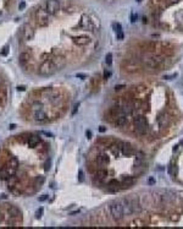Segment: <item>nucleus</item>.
<instances>
[{"mask_svg":"<svg viewBox=\"0 0 183 229\" xmlns=\"http://www.w3.org/2000/svg\"><path fill=\"white\" fill-rule=\"evenodd\" d=\"M114 120H115V125L116 126H125L127 124V115L126 114L119 115V116L114 118Z\"/></svg>","mask_w":183,"mask_h":229,"instance_id":"nucleus-17","label":"nucleus"},{"mask_svg":"<svg viewBox=\"0 0 183 229\" xmlns=\"http://www.w3.org/2000/svg\"><path fill=\"white\" fill-rule=\"evenodd\" d=\"M108 190L111 191V192H116L119 190H121V183L117 181L116 179H112L108 183Z\"/></svg>","mask_w":183,"mask_h":229,"instance_id":"nucleus-15","label":"nucleus"},{"mask_svg":"<svg viewBox=\"0 0 183 229\" xmlns=\"http://www.w3.org/2000/svg\"><path fill=\"white\" fill-rule=\"evenodd\" d=\"M105 130H106V129H105V126H100V127H99V131H100V132H104Z\"/></svg>","mask_w":183,"mask_h":229,"instance_id":"nucleus-41","label":"nucleus"},{"mask_svg":"<svg viewBox=\"0 0 183 229\" xmlns=\"http://www.w3.org/2000/svg\"><path fill=\"white\" fill-rule=\"evenodd\" d=\"M121 108H122V110H123V113H125L126 115H131V114L134 112V106H133L131 102H126Z\"/></svg>","mask_w":183,"mask_h":229,"instance_id":"nucleus-19","label":"nucleus"},{"mask_svg":"<svg viewBox=\"0 0 183 229\" xmlns=\"http://www.w3.org/2000/svg\"><path fill=\"white\" fill-rule=\"evenodd\" d=\"M57 71V69L55 67L54 63L51 61V59H44L43 63L40 64L39 66V73L40 75H44V76H48V75H53Z\"/></svg>","mask_w":183,"mask_h":229,"instance_id":"nucleus-1","label":"nucleus"},{"mask_svg":"<svg viewBox=\"0 0 183 229\" xmlns=\"http://www.w3.org/2000/svg\"><path fill=\"white\" fill-rule=\"evenodd\" d=\"M19 59H20V63H21L22 65H26V64L29 63V60H31V54H29L28 52H22V53L20 54Z\"/></svg>","mask_w":183,"mask_h":229,"instance_id":"nucleus-21","label":"nucleus"},{"mask_svg":"<svg viewBox=\"0 0 183 229\" xmlns=\"http://www.w3.org/2000/svg\"><path fill=\"white\" fill-rule=\"evenodd\" d=\"M95 162H97L98 166H105V164L109 163V157H108L105 153H100V155L97 156Z\"/></svg>","mask_w":183,"mask_h":229,"instance_id":"nucleus-16","label":"nucleus"},{"mask_svg":"<svg viewBox=\"0 0 183 229\" xmlns=\"http://www.w3.org/2000/svg\"><path fill=\"white\" fill-rule=\"evenodd\" d=\"M72 41H73V43H74L76 45L84 47V45H87V44H89V43H90V37H88V36H85V34H82V36L73 37V38H72Z\"/></svg>","mask_w":183,"mask_h":229,"instance_id":"nucleus-8","label":"nucleus"},{"mask_svg":"<svg viewBox=\"0 0 183 229\" xmlns=\"http://www.w3.org/2000/svg\"><path fill=\"white\" fill-rule=\"evenodd\" d=\"M34 20L37 22L38 26L40 27H45L49 25V14L45 9H38L34 13Z\"/></svg>","mask_w":183,"mask_h":229,"instance_id":"nucleus-2","label":"nucleus"},{"mask_svg":"<svg viewBox=\"0 0 183 229\" xmlns=\"http://www.w3.org/2000/svg\"><path fill=\"white\" fill-rule=\"evenodd\" d=\"M34 34H36L34 28H33L29 23H27V25L23 26L22 36H23V39H25V41H31V39H33V38H34Z\"/></svg>","mask_w":183,"mask_h":229,"instance_id":"nucleus-7","label":"nucleus"},{"mask_svg":"<svg viewBox=\"0 0 183 229\" xmlns=\"http://www.w3.org/2000/svg\"><path fill=\"white\" fill-rule=\"evenodd\" d=\"M119 148H120V151L122 152V153L126 155V156H131L133 152H134L133 147L129 143H126V142H119Z\"/></svg>","mask_w":183,"mask_h":229,"instance_id":"nucleus-12","label":"nucleus"},{"mask_svg":"<svg viewBox=\"0 0 183 229\" xmlns=\"http://www.w3.org/2000/svg\"><path fill=\"white\" fill-rule=\"evenodd\" d=\"M83 179H84V177H83V172L79 170V172H78V180H79V181H83Z\"/></svg>","mask_w":183,"mask_h":229,"instance_id":"nucleus-31","label":"nucleus"},{"mask_svg":"<svg viewBox=\"0 0 183 229\" xmlns=\"http://www.w3.org/2000/svg\"><path fill=\"white\" fill-rule=\"evenodd\" d=\"M43 212H44V209H43V207H40V208H38V209H37V212H36V217H37V218H40V217L43 216Z\"/></svg>","mask_w":183,"mask_h":229,"instance_id":"nucleus-28","label":"nucleus"},{"mask_svg":"<svg viewBox=\"0 0 183 229\" xmlns=\"http://www.w3.org/2000/svg\"><path fill=\"white\" fill-rule=\"evenodd\" d=\"M8 213L12 217V218H21L22 213H21V209L14 205H8V208H6Z\"/></svg>","mask_w":183,"mask_h":229,"instance_id":"nucleus-14","label":"nucleus"},{"mask_svg":"<svg viewBox=\"0 0 183 229\" xmlns=\"http://www.w3.org/2000/svg\"><path fill=\"white\" fill-rule=\"evenodd\" d=\"M8 164H10V166L14 167V168H19V159H17L16 157H10Z\"/></svg>","mask_w":183,"mask_h":229,"instance_id":"nucleus-25","label":"nucleus"},{"mask_svg":"<svg viewBox=\"0 0 183 229\" xmlns=\"http://www.w3.org/2000/svg\"><path fill=\"white\" fill-rule=\"evenodd\" d=\"M40 134H43V135H45V136H48V137H54V135H53L51 132H48V131H42Z\"/></svg>","mask_w":183,"mask_h":229,"instance_id":"nucleus-33","label":"nucleus"},{"mask_svg":"<svg viewBox=\"0 0 183 229\" xmlns=\"http://www.w3.org/2000/svg\"><path fill=\"white\" fill-rule=\"evenodd\" d=\"M8 52H9V47L6 45V47H4V48H3L2 54H3V55H8Z\"/></svg>","mask_w":183,"mask_h":229,"instance_id":"nucleus-32","label":"nucleus"},{"mask_svg":"<svg viewBox=\"0 0 183 229\" xmlns=\"http://www.w3.org/2000/svg\"><path fill=\"white\" fill-rule=\"evenodd\" d=\"M115 88H116V90H121V88H125V86H123V85H121V86H116Z\"/></svg>","mask_w":183,"mask_h":229,"instance_id":"nucleus-42","label":"nucleus"},{"mask_svg":"<svg viewBox=\"0 0 183 229\" xmlns=\"http://www.w3.org/2000/svg\"><path fill=\"white\" fill-rule=\"evenodd\" d=\"M0 15H2V11H0Z\"/></svg>","mask_w":183,"mask_h":229,"instance_id":"nucleus-48","label":"nucleus"},{"mask_svg":"<svg viewBox=\"0 0 183 229\" xmlns=\"http://www.w3.org/2000/svg\"><path fill=\"white\" fill-rule=\"evenodd\" d=\"M51 61L54 63V65H55V67H56L57 70H61V69L65 67V65H66V59H65V56L61 55V54H56V55L51 59Z\"/></svg>","mask_w":183,"mask_h":229,"instance_id":"nucleus-9","label":"nucleus"},{"mask_svg":"<svg viewBox=\"0 0 183 229\" xmlns=\"http://www.w3.org/2000/svg\"><path fill=\"white\" fill-rule=\"evenodd\" d=\"M17 90H19V91H25V90H26V87H23V86H19V87H17Z\"/></svg>","mask_w":183,"mask_h":229,"instance_id":"nucleus-39","label":"nucleus"},{"mask_svg":"<svg viewBox=\"0 0 183 229\" xmlns=\"http://www.w3.org/2000/svg\"><path fill=\"white\" fill-rule=\"evenodd\" d=\"M85 135H87L88 138H90V137H92V131H90V130H87V131H85Z\"/></svg>","mask_w":183,"mask_h":229,"instance_id":"nucleus-37","label":"nucleus"},{"mask_svg":"<svg viewBox=\"0 0 183 229\" xmlns=\"http://www.w3.org/2000/svg\"><path fill=\"white\" fill-rule=\"evenodd\" d=\"M78 26H79L81 28L85 30V31H93V30H94V25H93V22H92V20L89 19L88 15H82Z\"/></svg>","mask_w":183,"mask_h":229,"instance_id":"nucleus-6","label":"nucleus"},{"mask_svg":"<svg viewBox=\"0 0 183 229\" xmlns=\"http://www.w3.org/2000/svg\"><path fill=\"white\" fill-rule=\"evenodd\" d=\"M181 145H182V146H183V140H182V141H181Z\"/></svg>","mask_w":183,"mask_h":229,"instance_id":"nucleus-46","label":"nucleus"},{"mask_svg":"<svg viewBox=\"0 0 183 229\" xmlns=\"http://www.w3.org/2000/svg\"><path fill=\"white\" fill-rule=\"evenodd\" d=\"M134 184V179L132 177H125L121 181V189H126V188H131Z\"/></svg>","mask_w":183,"mask_h":229,"instance_id":"nucleus-18","label":"nucleus"},{"mask_svg":"<svg viewBox=\"0 0 183 229\" xmlns=\"http://www.w3.org/2000/svg\"><path fill=\"white\" fill-rule=\"evenodd\" d=\"M6 197H8V196H6L5 194H3V195H2V199H6Z\"/></svg>","mask_w":183,"mask_h":229,"instance_id":"nucleus-45","label":"nucleus"},{"mask_svg":"<svg viewBox=\"0 0 183 229\" xmlns=\"http://www.w3.org/2000/svg\"><path fill=\"white\" fill-rule=\"evenodd\" d=\"M48 199H49V196H48V195H42V196H39V197H38L39 202H44V201H47Z\"/></svg>","mask_w":183,"mask_h":229,"instance_id":"nucleus-29","label":"nucleus"},{"mask_svg":"<svg viewBox=\"0 0 183 229\" xmlns=\"http://www.w3.org/2000/svg\"><path fill=\"white\" fill-rule=\"evenodd\" d=\"M0 82H2V79H0Z\"/></svg>","mask_w":183,"mask_h":229,"instance_id":"nucleus-50","label":"nucleus"},{"mask_svg":"<svg viewBox=\"0 0 183 229\" xmlns=\"http://www.w3.org/2000/svg\"><path fill=\"white\" fill-rule=\"evenodd\" d=\"M110 212H111V216H112V218H114L115 220H121V219L123 218V216H125V214H123V209H122V205H121L120 201L111 203V206H110Z\"/></svg>","mask_w":183,"mask_h":229,"instance_id":"nucleus-4","label":"nucleus"},{"mask_svg":"<svg viewBox=\"0 0 183 229\" xmlns=\"http://www.w3.org/2000/svg\"><path fill=\"white\" fill-rule=\"evenodd\" d=\"M9 129H10V130H14V129H16V125H15V124H11V125L9 126Z\"/></svg>","mask_w":183,"mask_h":229,"instance_id":"nucleus-40","label":"nucleus"},{"mask_svg":"<svg viewBox=\"0 0 183 229\" xmlns=\"http://www.w3.org/2000/svg\"><path fill=\"white\" fill-rule=\"evenodd\" d=\"M42 142V138H40V136H37V135H31V136H28L27 137V145H28V147H31V148H36L39 143Z\"/></svg>","mask_w":183,"mask_h":229,"instance_id":"nucleus-13","label":"nucleus"},{"mask_svg":"<svg viewBox=\"0 0 183 229\" xmlns=\"http://www.w3.org/2000/svg\"><path fill=\"white\" fill-rule=\"evenodd\" d=\"M95 174H97V177H98L99 180H104V179H106V177L109 175L108 170H105V169H98Z\"/></svg>","mask_w":183,"mask_h":229,"instance_id":"nucleus-24","label":"nucleus"},{"mask_svg":"<svg viewBox=\"0 0 183 229\" xmlns=\"http://www.w3.org/2000/svg\"><path fill=\"white\" fill-rule=\"evenodd\" d=\"M110 76H111V72H110V71H108V70H105V71H104V79H105V80H108V79L110 77Z\"/></svg>","mask_w":183,"mask_h":229,"instance_id":"nucleus-30","label":"nucleus"},{"mask_svg":"<svg viewBox=\"0 0 183 229\" xmlns=\"http://www.w3.org/2000/svg\"><path fill=\"white\" fill-rule=\"evenodd\" d=\"M77 77H81V79H87V76L84 73H77Z\"/></svg>","mask_w":183,"mask_h":229,"instance_id":"nucleus-36","label":"nucleus"},{"mask_svg":"<svg viewBox=\"0 0 183 229\" xmlns=\"http://www.w3.org/2000/svg\"><path fill=\"white\" fill-rule=\"evenodd\" d=\"M50 168H51V159H47L44 163V170L48 172V170H50Z\"/></svg>","mask_w":183,"mask_h":229,"instance_id":"nucleus-27","label":"nucleus"},{"mask_svg":"<svg viewBox=\"0 0 183 229\" xmlns=\"http://www.w3.org/2000/svg\"><path fill=\"white\" fill-rule=\"evenodd\" d=\"M134 125H136V130L138 134L144 135L148 132V120L145 116L143 115H138L134 118Z\"/></svg>","mask_w":183,"mask_h":229,"instance_id":"nucleus-3","label":"nucleus"},{"mask_svg":"<svg viewBox=\"0 0 183 229\" xmlns=\"http://www.w3.org/2000/svg\"><path fill=\"white\" fill-rule=\"evenodd\" d=\"M0 98H2V95H0Z\"/></svg>","mask_w":183,"mask_h":229,"instance_id":"nucleus-49","label":"nucleus"},{"mask_svg":"<svg viewBox=\"0 0 183 229\" xmlns=\"http://www.w3.org/2000/svg\"><path fill=\"white\" fill-rule=\"evenodd\" d=\"M33 118L37 123H45L48 120V115L43 109H36L33 112Z\"/></svg>","mask_w":183,"mask_h":229,"instance_id":"nucleus-10","label":"nucleus"},{"mask_svg":"<svg viewBox=\"0 0 183 229\" xmlns=\"http://www.w3.org/2000/svg\"><path fill=\"white\" fill-rule=\"evenodd\" d=\"M11 175L8 173V170L5 169V167H2L0 168V180L2 181H6Z\"/></svg>","mask_w":183,"mask_h":229,"instance_id":"nucleus-23","label":"nucleus"},{"mask_svg":"<svg viewBox=\"0 0 183 229\" xmlns=\"http://www.w3.org/2000/svg\"><path fill=\"white\" fill-rule=\"evenodd\" d=\"M121 205H122V209H123V214L126 216H129L133 213V207H132V203H131V200L129 199H125V200H120Z\"/></svg>","mask_w":183,"mask_h":229,"instance_id":"nucleus-11","label":"nucleus"},{"mask_svg":"<svg viewBox=\"0 0 183 229\" xmlns=\"http://www.w3.org/2000/svg\"><path fill=\"white\" fill-rule=\"evenodd\" d=\"M25 8H26V3H25V2H21L20 5H19V9H20V10H23Z\"/></svg>","mask_w":183,"mask_h":229,"instance_id":"nucleus-34","label":"nucleus"},{"mask_svg":"<svg viewBox=\"0 0 183 229\" xmlns=\"http://www.w3.org/2000/svg\"><path fill=\"white\" fill-rule=\"evenodd\" d=\"M137 2H138V3H140V2H142V0H137Z\"/></svg>","mask_w":183,"mask_h":229,"instance_id":"nucleus-47","label":"nucleus"},{"mask_svg":"<svg viewBox=\"0 0 183 229\" xmlns=\"http://www.w3.org/2000/svg\"><path fill=\"white\" fill-rule=\"evenodd\" d=\"M60 3L59 0H47L45 3V10L48 11L49 15H55L60 10Z\"/></svg>","mask_w":183,"mask_h":229,"instance_id":"nucleus-5","label":"nucleus"},{"mask_svg":"<svg viewBox=\"0 0 183 229\" xmlns=\"http://www.w3.org/2000/svg\"><path fill=\"white\" fill-rule=\"evenodd\" d=\"M44 181H45V178H44L43 175H39V177H37V178L34 179L33 186H34L36 189H40V186L44 184Z\"/></svg>","mask_w":183,"mask_h":229,"instance_id":"nucleus-22","label":"nucleus"},{"mask_svg":"<svg viewBox=\"0 0 183 229\" xmlns=\"http://www.w3.org/2000/svg\"><path fill=\"white\" fill-rule=\"evenodd\" d=\"M112 27H114V30H115V32H116L117 38H119V39H123V32H122V26H121V23L114 22V23H112Z\"/></svg>","mask_w":183,"mask_h":229,"instance_id":"nucleus-20","label":"nucleus"},{"mask_svg":"<svg viewBox=\"0 0 183 229\" xmlns=\"http://www.w3.org/2000/svg\"><path fill=\"white\" fill-rule=\"evenodd\" d=\"M3 220V216H2V207H0V222Z\"/></svg>","mask_w":183,"mask_h":229,"instance_id":"nucleus-44","label":"nucleus"},{"mask_svg":"<svg viewBox=\"0 0 183 229\" xmlns=\"http://www.w3.org/2000/svg\"><path fill=\"white\" fill-rule=\"evenodd\" d=\"M78 107H79V104H76V106H74V109H73V112H72V115H74V114L77 113V110H78Z\"/></svg>","mask_w":183,"mask_h":229,"instance_id":"nucleus-35","label":"nucleus"},{"mask_svg":"<svg viewBox=\"0 0 183 229\" xmlns=\"http://www.w3.org/2000/svg\"><path fill=\"white\" fill-rule=\"evenodd\" d=\"M136 17H137V16H136V14H132V17H131L132 20H131V21H132V22H136Z\"/></svg>","mask_w":183,"mask_h":229,"instance_id":"nucleus-38","label":"nucleus"},{"mask_svg":"<svg viewBox=\"0 0 183 229\" xmlns=\"http://www.w3.org/2000/svg\"><path fill=\"white\" fill-rule=\"evenodd\" d=\"M105 61H106V64H108L109 66H111V64H112V54H111V53H108V54H106Z\"/></svg>","mask_w":183,"mask_h":229,"instance_id":"nucleus-26","label":"nucleus"},{"mask_svg":"<svg viewBox=\"0 0 183 229\" xmlns=\"http://www.w3.org/2000/svg\"><path fill=\"white\" fill-rule=\"evenodd\" d=\"M77 213H79V209H77V211H73V212H72V213H71V214H72V216H73V214H77Z\"/></svg>","mask_w":183,"mask_h":229,"instance_id":"nucleus-43","label":"nucleus"}]
</instances>
